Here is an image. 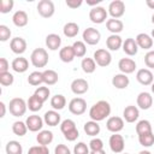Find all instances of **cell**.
<instances>
[{"label":"cell","mask_w":154,"mask_h":154,"mask_svg":"<svg viewBox=\"0 0 154 154\" xmlns=\"http://www.w3.org/2000/svg\"><path fill=\"white\" fill-rule=\"evenodd\" d=\"M109 114H111V105L105 100L97 101L89 109V117L94 122H101L106 119Z\"/></svg>","instance_id":"obj_1"},{"label":"cell","mask_w":154,"mask_h":154,"mask_svg":"<svg viewBox=\"0 0 154 154\" xmlns=\"http://www.w3.org/2000/svg\"><path fill=\"white\" fill-rule=\"evenodd\" d=\"M48 53L45 48H35L30 55V61L35 67H45L48 63Z\"/></svg>","instance_id":"obj_2"},{"label":"cell","mask_w":154,"mask_h":154,"mask_svg":"<svg viewBox=\"0 0 154 154\" xmlns=\"http://www.w3.org/2000/svg\"><path fill=\"white\" fill-rule=\"evenodd\" d=\"M28 108L26 102L22 97H14L8 103V111L13 117H22L25 114Z\"/></svg>","instance_id":"obj_3"},{"label":"cell","mask_w":154,"mask_h":154,"mask_svg":"<svg viewBox=\"0 0 154 154\" xmlns=\"http://www.w3.org/2000/svg\"><path fill=\"white\" fill-rule=\"evenodd\" d=\"M96 63V65L101 66V67H106L111 64L112 61V55L111 53L107 51V49H103V48H100V49H96L94 52V58H93Z\"/></svg>","instance_id":"obj_4"},{"label":"cell","mask_w":154,"mask_h":154,"mask_svg":"<svg viewBox=\"0 0 154 154\" xmlns=\"http://www.w3.org/2000/svg\"><path fill=\"white\" fill-rule=\"evenodd\" d=\"M37 12L43 18H51L55 12V7H54L53 1H51V0H41V1H38Z\"/></svg>","instance_id":"obj_5"},{"label":"cell","mask_w":154,"mask_h":154,"mask_svg":"<svg viewBox=\"0 0 154 154\" xmlns=\"http://www.w3.org/2000/svg\"><path fill=\"white\" fill-rule=\"evenodd\" d=\"M107 14H108V11H106L105 7L96 6V7H93L90 10V12H89V19L93 23H95V24H101V23L106 22Z\"/></svg>","instance_id":"obj_6"},{"label":"cell","mask_w":154,"mask_h":154,"mask_svg":"<svg viewBox=\"0 0 154 154\" xmlns=\"http://www.w3.org/2000/svg\"><path fill=\"white\" fill-rule=\"evenodd\" d=\"M82 37H83V41L87 43V45H90V46H95L100 42V38H101V34L97 29L95 28H87L83 34H82Z\"/></svg>","instance_id":"obj_7"},{"label":"cell","mask_w":154,"mask_h":154,"mask_svg":"<svg viewBox=\"0 0 154 154\" xmlns=\"http://www.w3.org/2000/svg\"><path fill=\"white\" fill-rule=\"evenodd\" d=\"M69 111L75 116H81L87 111V101L82 97H75L69 102Z\"/></svg>","instance_id":"obj_8"},{"label":"cell","mask_w":154,"mask_h":154,"mask_svg":"<svg viewBox=\"0 0 154 154\" xmlns=\"http://www.w3.org/2000/svg\"><path fill=\"white\" fill-rule=\"evenodd\" d=\"M108 13L114 19L120 18L125 13V4L122 0H113L108 5Z\"/></svg>","instance_id":"obj_9"},{"label":"cell","mask_w":154,"mask_h":154,"mask_svg":"<svg viewBox=\"0 0 154 154\" xmlns=\"http://www.w3.org/2000/svg\"><path fill=\"white\" fill-rule=\"evenodd\" d=\"M108 144H109V148L113 153L116 154H119V153H123L124 150V147H125V142H124V138L122 135L119 134H114V135H111L109 137V141H108Z\"/></svg>","instance_id":"obj_10"},{"label":"cell","mask_w":154,"mask_h":154,"mask_svg":"<svg viewBox=\"0 0 154 154\" xmlns=\"http://www.w3.org/2000/svg\"><path fill=\"white\" fill-rule=\"evenodd\" d=\"M25 124H26L29 131L37 132V131H41V129L43 126V119L37 114H31L26 118Z\"/></svg>","instance_id":"obj_11"},{"label":"cell","mask_w":154,"mask_h":154,"mask_svg":"<svg viewBox=\"0 0 154 154\" xmlns=\"http://www.w3.org/2000/svg\"><path fill=\"white\" fill-rule=\"evenodd\" d=\"M106 128L113 134H118L124 128V120L120 117H109L106 122Z\"/></svg>","instance_id":"obj_12"},{"label":"cell","mask_w":154,"mask_h":154,"mask_svg":"<svg viewBox=\"0 0 154 154\" xmlns=\"http://www.w3.org/2000/svg\"><path fill=\"white\" fill-rule=\"evenodd\" d=\"M88 89H89V84L83 78H76L71 82V90L76 95H82V94L87 93Z\"/></svg>","instance_id":"obj_13"},{"label":"cell","mask_w":154,"mask_h":154,"mask_svg":"<svg viewBox=\"0 0 154 154\" xmlns=\"http://www.w3.org/2000/svg\"><path fill=\"white\" fill-rule=\"evenodd\" d=\"M136 79L142 85H150L154 81V77L149 69H140L136 73Z\"/></svg>","instance_id":"obj_14"},{"label":"cell","mask_w":154,"mask_h":154,"mask_svg":"<svg viewBox=\"0 0 154 154\" xmlns=\"http://www.w3.org/2000/svg\"><path fill=\"white\" fill-rule=\"evenodd\" d=\"M10 48L14 54H23L26 51V41L23 37H13L10 42Z\"/></svg>","instance_id":"obj_15"},{"label":"cell","mask_w":154,"mask_h":154,"mask_svg":"<svg viewBox=\"0 0 154 154\" xmlns=\"http://www.w3.org/2000/svg\"><path fill=\"white\" fill-rule=\"evenodd\" d=\"M118 69L120 70L122 73L129 75L136 70V63L130 58H122L118 63Z\"/></svg>","instance_id":"obj_16"},{"label":"cell","mask_w":154,"mask_h":154,"mask_svg":"<svg viewBox=\"0 0 154 154\" xmlns=\"http://www.w3.org/2000/svg\"><path fill=\"white\" fill-rule=\"evenodd\" d=\"M136 102L141 109H149L153 105V96L147 91H142L138 94Z\"/></svg>","instance_id":"obj_17"},{"label":"cell","mask_w":154,"mask_h":154,"mask_svg":"<svg viewBox=\"0 0 154 154\" xmlns=\"http://www.w3.org/2000/svg\"><path fill=\"white\" fill-rule=\"evenodd\" d=\"M136 43L138 46V48H142V49H150L153 47V38L152 36H149L148 34H144V32H141L136 36Z\"/></svg>","instance_id":"obj_18"},{"label":"cell","mask_w":154,"mask_h":154,"mask_svg":"<svg viewBox=\"0 0 154 154\" xmlns=\"http://www.w3.org/2000/svg\"><path fill=\"white\" fill-rule=\"evenodd\" d=\"M138 116H140L138 108L136 106H132V105L126 106L123 111V117H124L125 122H128V123H134L135 120L138 119Z\"/></svg>","instance_id":"obj_19"},{"label":"cell","mask_w":154,"mask_h":154,"mask_svg":"<svg viewBox=\"0 0 154 154\" xmlns=\"http://www.w3.org/2000/svg\"><path fill=\"white\" fill-rule=\"evenodd\" d=\"M60 114L55 111V109H51V111H47L43 116V122L49 125V126H57L60 124Z\"/></svg>","instance_id":"obj_20"},{"label":"cell","mask_w":154,"mask_h":154,"mask_svg":"<svg viewBox=\"0 0 154 154\" xmlns=\"http://www.w3.org/2000/svg\"><path fill=\"white\" fill-rule=\"evenodd\" d=\"M123 51L125 54L132 57V55H136L137 54V51H138V46L136 43V40L132 38V37H128L125 38V41L123 42Z\"/></svg>","instance_id":"obj_21"},{"label":"cell","mask_w":154,"mask_h":154,"mask_svg":"<svg viewBox=\"0 0 154 154\" xmlns=\"http://www.w3.org/2000/svg\"><path fill=\"white\" fill-rule=\"evenodd\" d=\"M11 66H12V70L14 72L23 73V72H25L29 69V61L25 58H23V57H18V58L13 59Z\"/></svg>","instance_id":"obj_22"},{"label":"cell","mask_w":154,"mask_h":154,"mask_svg":"<svg viewBox=\"0 0 154 154\" xmlns=\"http://www.w3.org/2000/svg\"><path fill=\"white\" fill-rule=\"evenodd\" d=\"M12 22H13V24H14L16 26H18V28L25 26V25L28 24V22H29V18H28L26 12H25V11H22V10L14 12V14L12 16Z\"/></svg>","instance_id":"obj_23"},{"label":"cell","mask_w":154,"mask_h":154,"mask_svg":"<svg viewBox=\"0 0 154 154\" xmlns=\"http://www.w3.org/2000/svg\"><path fill=\"white\" fill-rule=\"evenodd\" d=\"M106 28L108 31H111L112 34L114 35H118L123 29H124V24L120 19H114V18H111V19H107L106 20Z\"/></svg>","instance_id":"obj_24"},{"label":"cell","mask_w":154,"mask_h":154,"mask_svg":"<svg viewBox=\"0 0 154 154\" xmlns=\"http://www.w3.org/2000/svg\"><path fill=\"white\" fill-rule=\"evenodd\" d=\"M61 38L58 34H49L46 36V46L51 51H57L60 48Z\"/></svg>","instance_id":"obj_25"},{"label":"cell","mask_w":154,"mask_h":154,"mask_svg":"<svg viewBox=\"0 0 154 154\" xmlns=\"http://www.w3.org/2000/svg\"><path fill=\"white\" fill-rule=\"evenodd\" d=\"M106 46L109 51H118L120 47H123V40L119 35H109L106 40Z\"/></svg>","instance_id":"obj_26"},{"label":"cell","mask_w":154,"mask_h":154,"mask_svg":"<svg viewBox=\"0 0 154 154\" xmlns=\"http://www.w3.org/2000/svg\"><path fill=\"white\" fill-rule=\"evenodd\" d=\"M129 83H130L129 77L126 75H124V73H117L112 78V84L117 89H125L129 85Z\"/></svg>","instance_id":"obj_27"},{"label":"cell","mask_w":154,"mask_h":154,"mask_svg":"<svg viewBox=\"0 0 154 154\" xmlns=\"http://www.w3.org/2000/svg\"><path fill=\"white\" fill-rule=\"evenodd\" d=\"M75 52L72 46H65L59 51V58L64 63H71L75 59Z\"/></svg>","instance_id":"obj_28"},{"label":"cell","mask_w":154,"mask_h":154,"mask_svg":"<svg viewBox=\"0 0 154 154\" xmlns=\"http://www.w3.org/2000/svg\"><path fill=\"white\" fill-rule=\"evenodd\" d=\"M36 141L41 146H48L53 141V132L49 130H41L36 136Z\"/></svg>","instance_id":"obj_29"},{"label":"cell","mask_w":154,"mask_h":154,"mask_svg":"<svg viewBox=\"0 0 154 154\" xmlns=\"http://www.w3.org/2000/svg\"><path fill=\"white\" fill-rule=\"evenodd\" d=\"M63 32L66 37L69 38H72V37H76L77 34L79 32V26L77 23H73V22H69L64 25V29H63Z\"/></svg>","instance_id":"obj_30"},{"label":"cell","mask_w":154,"mask_h":154,"mask_svg":"<svg viewBox=\"0 0 154 154\" xmlns=\"http://www.w3.org/2000/svg\"><path fill=\"white\" fill-rule=\"evenodd\" d=\"M42 77H43V83L47 84V85H53L59 79L58 73L54 70H49V69L48 70H45L42 72Z\"/></svg>","instance_id":"obj_31"},{"label":"cell","mask_w":154,"mask_h":154,"mask_svg":"<svg viewBox=\"0 0 154 154\" xmlns=\"http://www.w3.org/2000/svg\"><path fill=\"white\" fill-rule=\"evenodd\" d=\"M26 105H28V108H29L31 112H37V111H40V109L42 108L43 101H42L38 96H36L35 94H32V95L29 97Z\"/></svg>","instance_id":"obj_32"},{"label":"cell","mask_w":154,"mask_h":154,"mask_svg":"<svg viewBox=\"0 0 154 154\" xmlns=\"http://www.w3.org/2000/svg\"><path fill=\"white\" fill-rule=\"evenodd\" d=\"M51 106L55 111L63 109L66 106V99H65V96L61 95V94H57V95L52 96V99H51Z\"/></svg>","instance_id":"obj_33"},{"label":"cell","mask_w":154,"mask_h":154,"mask_svg":"<svg viewBox=\"0 0 154 154\" xmlns=\"http://www.w3.org/2000/svg\"><path fill=\"white\" fill-rule=\"evenodd\" d=\"M83 130H84V132H85L88 136H96V135H99V132H100V125L97 124V122L90 120V122H87V123L84 124Z\"/></svg>","instance_id":"obj_34"},{"label":"cell","mask_w":154,"mask_h":154,"mask_svg":"<svg viewBox=\"0 0 154 154\" xmlns=\"http://www.w3.org/2000/svg\"><path fill=\"white\" fill-rule=\"evenodd\" d=\"M5 150L6 154H23V147L18 141H8Z\"/></svg>","instance_id":"obj_35"},{"label":"cell","mask_w":154,"mask_h":154,"mask_svg":"<svg viewBox=\"0 0 154 154\" xmlns=\"http://www.w3.org/2000/svg\"><path fill=\"white\" fill-rule=\"evenodd\" d=\"M81 67L84 73H93L96 70V63L93 58H83L81 63Z\"/></svg>","instance_id":"obj_36"},{"label":"cell","mask_w":154,"mask_h":154,"mask_svg":"<svg viewBox=\"0 0 154 154\" xmlns=\"http://www.w3.org/2000/svg\"><path fill=\"white\" fill-rule=\"evenodd\" d=\"M147 132H153L152 131V124L149 120H140L136 124V134L137 135H142V134H147Z\"/></svg>","instance_id":"obj_37"},{"label":"cell","mask_w":154,"mask_h":154,"mask_svg":"<svg viewBox=\"0 0 154 154\" xmlns=\"http://www.w3.org/2000/svg\"><path fill=\"white\" fill-rule=\"evenodd\" d=\"M12 131H13L14 135L22 137V136H24V135L26 134L28 126H26V124H25L24 122L18 120V122H14V123H13V125H12Z\"/></svg>","instance_id":"obj_38"},{"label":"cell","mask_w":154,"mask_h":154,"mask_svg":"<svg viewBox=\"0 0 154 154\" xmlns=\"http://www.w3.org/2000/svg\"><path fill=\"white\" fill-rule=\"evenodd\" d=\"M138 142L143 147H152L154 144V134L147 132V134L138 135Z\"/></svg>","instance_id":"obj_39"},{"label":"cell","mask_w":154,"mask_h":154,"mask_svg":"<svg viewBox=\"0 0 154 154\" xmlns=\"http://www.w3.org/2000/svg\"><path fill=\"white\" fill-rule=\"evenodd\" d=\"M72 48H73L75 55L77 58H83L87 53V47H85V43L83 41H75L72 45Z\"/></svg>","instance_id":"obj_40"},{"label":"cell","mask_w":154,"mask_h":154,"mask_svg":"<svg viewBox=\"0 0 154 154\" xmlns=\"http://www.w3.org/2000/svg\"><path fill=\"white\" fill-rule=\"evenodd\" d=\"M28 83L30 85H34V87H37L40 84L43 83V77H42V72L40 71H34L29 75L28 77Z\"/></svg>","instance_id":"obj_41"},{"label":"cell","mask_w":154,"mask_h":154,"mask_svg":"<svg viewBox=\"0 0 154 154\" xmlns=\"http://www.w3.org/2000/svg\"><path fill=\"white\" fill-rule=\"evenodd\" d=\"M13 81H14V77H13V75L10 73L8 71L0 73V84H1V85H4V87H10V85L13 84Z\"/></svg>","instance_id":"obj_42"},{"label":"cell","mask_w":154,"mask_h":154,"mask_svg":"<svg viewBox=\"0 0 154 154\" xmlns=\"http://www.w3.org/2000/svg\"><path fill=\"white\" fill-rule=\"evenodd\" d=\"M75 129H77V128H76V123L72 119H65L60 123V130L63 134H66V132L75 130Z\"/></svg>","instance_id":"obj_43"},{"label":"cell","mask_w":154,"mask_h":154,"mask_svg":"<svg viewBox=\"0 0 154 154\" xmlns=\"http://www.w3.org/2000/svg\"><path fill=\"white\" fill-rule=\"evenodd\" d=\"M34 94H35L36 96H38V97L45 102V101L48 100L51 91H49V88H47V87H37Z\"/></svg>","instance_id":"obj_44"},{"label":"cell","mask_w":154,"mask_h":154,"mask_svg":"<svg viewBox=\"0 0 154 154\" xmlns=\"http://www.w3.org/2000/svg\"><path fill=\"white\" fill-rule=\"evenodd\" d=\"M28 154H49V149L47 146H32L29 148Z\"/></svg>","instance_id":"obj_45"},{"label":"cell","mask_w":154,"mask_h":154,"mask_svg":"<svg viewBox=\"0 0 154 154\" xmlns=\"http://www.w3.org/2000/svg\"><path fill=\"white\" fill-rule=\"evenodd\" d=\"M73 154H90L89 147L84 142H78L73 148Z\"/></svg>","instance_id":"obj_46"},{"label":"cell","mask_w":154,"mask_h":154,"mask_svg":"<svg viewBox=\"0 0 154 154\" xmlns=\"http://www.w3.org/2000/svg\"><path fill=\"white\" fill-rule=\"evenodd\" d=\"M13 0H1L0 2V12L1 13H8L13 8Z\"/></svg>","instance_id":"obj_47"},{"label":"cell","mask_w":154,"mask_h":154,"mask_svg":"<svg viewBox=\"0 0 154 154\" xmlns=\"http://www.w3.org/2000/svg\"><path fill=\"white\" fill-rule=\"evenodd\" d=\"M11 37V30L7 25L1 24L0 25V41L1 42H6L8 38Z\"/></svg>","instance_id":"obj_48"},{"label":"cell","mask_w":154,"mask_h":154,"mask_svg":"<svg viewBox=\"0 0 154 154\" xmlns=\"http://www.w3.org/2000/svg\"><path fill=\"white\" fill-rule=\"evenodd\" d=\"M89 148L91 149V150H101V149H103V142H102V140H100V138H93L90 142H89Z\"/></svg>","instance_id":"obj_49"},{"label":"cell","mask_w":154,"mask_h":154,"mask_svg":"<svg viewBox=\"0 0 154 154\" xmlns=\"http://www.w3.org/2000/svg\"><path fill=\"white\" fill-rule=\"evenodd\" d=\"M144 64L147 67L154 69V51L147 52V54L144 55Z\"/></svg>","instance_id":"obj_50"},{"label":"cell","mask_w":154,"mask_h":154,"mask_svg":"<svg viewBox=\"0 0 154 154\" xmlns=\"http://www.w3.org/2000/svg\"><path fill=\"white\" fill-rule=\"evenodd\" d=\"M78 136H79V132H78V130H77V129L71 130V131H69V132L64 134V137H65L67 141H70V142L76 141V140L78 138Z\"/></svg>","instance_id":"obj_51"},{"label":"cell","mask_w":154,"mask_h":154,"mask_svg":"<svg viewBox=\"0 0 154 154\" xmlns=\"http://www.w3.org/2000/svg\"><path fill=\"white\" fill-rule=\"evenodd\" d=\"M54 154H71L70 149L65 144H58L55 148H54Z\"/></svg>","instance_id":"obj_52"},{"label":"cell","mask_w":154,"mask_h":154,"mask_svg":"<svg viewBox=\"0 0 154 154\" xmlns=\"http://www.w3.org/2000/svg\"><path fill=\"white\" fill-rule=\"evenodd\" d=\"M8 67H10V64H8L7 59L6 58H0V73L7 72Z\"/></svg>","instance_id":"obj_53"},{"label":"cell","mask_w":154,"mask_h":154,"mask_svg":"<svg viewBox=\"0 0 154 154\" xmlns=\"http://www.w3.org/2000/svg\"><path fill=\"white\" fill-rule=\"evenodd\" d=\"M82 4H83L82 0H66V6L70 7V8H72V10L79 7Z\"/></svg>","instance_id":"obj_54"},{"label":"cell","mask_w":154,"mask_h":154,"mask_svg":"<svg viewBox=\"0 0 154 154\" xmlns=\"http://www.w3.org/2000/svg\"><path fill=\"white\" fill-rule=\"evenodd\" d=\"M0 109H1V113H0V118H4L5 117V113H6V105L1 101L0 102Z\"/></svg>","instance_id":"obj_55"},{"label":"cell","mask_w":154,"mask_h":154,"mask_svg":"<svg viewBox=\"0 0 154 154\" xmlns=\"http://www.w3.org/2000/svg\"><path fill=\"white\" fill-rule=\"evenodd\" d=\"M101 1H102V0H94V1H87V4L90 5V6H95V7H96V5L100 4Z\"/></svg>","instance_id":"obj_56"},{"label":"cell","mask_w":154,"mask_h":154,"mask_svg":"<svg viewBox=\"0 0 154 154\" xmlns=\"http://www.w3.org/2000/svg\"><path fill=\"white\" fill-rule=\"evenodd\" d=\"M146 4H147V6H148L149 8L154 10V0H147V1H146Z\"/></svg>","instance_id":"obj_57"},{"label":"cell","mask_w":154,"mask_h":154,"mask_svg":"<svg viewBox=\"0 0 154 154\" xmlns=\"http://www.w3.org/2000/svg\"><path fill=\"white\" fill-rule=\"evenodd\" d=\"M90 154H106V152L103 149H101V150H91Z\"/></svg>","instance_id":"obj_58"},{"label":"cell","mask_w":154,"mask_h":154,"mask_svg":"<svg viewBox=\"0 0 154 154\" xmlns=\"http://www.w3.org/2000/svg\"><path fill=\"white\" fill-rule=\"evenodd\" d=\"M138 154H152V153H150L149 150H141Z\"/></svg>","instance_id":"obj_59"},{"label":"cell","mask_w":154,"mask_h":154,"mask_svg":"<svg viewBox=\"0 0 154 154\" xmlns=\"http://www.w3.org/2000/svg\"><path fill=\"white\" fill-rule=\"evenodd\" d=\"M152 93H153V94H154V82H153V83H152Z\"/></svg>","instance_id":"obj_60"},{"label":"cell","mask_w":154,"mask_h":154,"mask_svg":"<svg viewBox=\"0 0 154 154\" xmlns=\"http://www.w3.org/2000/svg\"><path fill=\"white\" fill-rule=\"evenodd\" d=\"M152 38H153V41H154V29L152 30Z\"/></svg>","instance_id":"obj_61"},{"label":"cell","mask_w":154,"mask_h":154,"mask_svg":"<svg viewBox=\"0 0 154 154\" xmlns=\"http://www.w3.org/2000/svg\"><path fill=\"white\" fill-rule=\"evenodd\" d=\"M152 23L154 24V13H153V16H152Z\"/></svg>","instance_id":"obj_62"},{"label":"cell","mask_w":154,"mask_h":154,"mask_svg":"<svg viewBox=\"0 0 154 154\" xmlns=\"http://www.w3.org/2000/svg\"><path fill=\"white\" fill-rule=\"evenodd\" d=\"M123 154H129V153H123Z\"/></svg>","instance_id":"obj_63"}]
</instances>
